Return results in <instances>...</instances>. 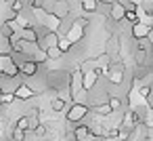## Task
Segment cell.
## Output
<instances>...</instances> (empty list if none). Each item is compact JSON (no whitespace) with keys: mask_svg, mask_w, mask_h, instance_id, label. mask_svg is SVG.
<instances>
[{"mask_svg":"<svg viewBox=\"0 0 153 141\" xmlns=\"http://www.w3.org/2000/svg\"><path fill=\"white\" fill-rule=\"evenodd\" d=\"M124 11H126V7L122 4V2H115L111 4V19H115V21H122L124 19Z\"/></svg>","mask_w":153,"mask_h":141,"instance_id":"8992f818","label":"cell"},{"mask_svg":"<svg viewBox=\"0 0 153 141\" xmlns=\"http://www.w3.org/2000/svg\"><path fill=\"white\" fill-rule=\"evenodd\" d=\"M74 141H94V133L88 126H78L74 130Z\"/></svg>","mask_w":153,"mask_h":141,"instance_id":"3957f363","label":"cell"},{"mask_svg":"<svg viewBox=\"0 0 153 141\" xmlns=\"http://www.w3.org/2000/svg\"><path fill=\"white\" fill-rule=\"evenodd\" d=\"M57 46H59V51H61V53H67V51L71 49V42H69L67 38H63V40H59V44H57Z\"/></svg>","mask_w":153,"mask_h":141,"instance_id":"30bf717a","label":"cell"},{"mask_svg":"<svg viewBox=\"0 0 153 141\" xmlns=\"http://www.w3.org/2000/svg\"><path fill=\"white\" fill-rule=\"evenodd\" d=\"M63 107H65V99H63V97L53 99V110H55V112H61Z\"/></svg>","mask_w":153,"mask_h":141,"instance_id":"9c48e42d","label":"cell"},{"mask_svg":"<svg viewBox=\"0 0 153 141\" xmlns=\"http://www.w3.org/2000/svg\"><path fill=\"white\" fill-rule=\"evenodd\" d=\"M149 34H151V28H149V26H145V23H140V21H136V23L132 26V36H134L136 40L147 38Z\"/></svg>","mask_w":153,"mask_h":141,"instance_id":"277c9868","label":"cell"},{"mask_svg":"<svg viewBox=\"0 0 153 141\" xmlns=\"http://www.w3.org/2000/svg\"><path fill=\"white\" fill-rule=\"evenodd\" d=\"M82 9L88 11V13H97V0H84V2H82Z\"/></svg>","mask_w":153,"mask_h":141,"instance_id":"52a82bcc","label":"cell"},{"mask_svg":"<svg viewBox=\"0 0 153 141\" xmlns=\"http://www.w3.org/2000/svg\"><path fill=\"white\" fill-rule=\"evenodd\" d=\"M0 74L4 76H19V68L11 53H0Z\"/></svg>","mask_w":153,"mask_h":141,"instance_id":"6da1fadb","label":"cell"},{"mask_svg":"<svg viewBox=\"0 0 153 141\" xmlns=\"http://www.w3.org/2000/svg\"><path fill=\"white\" fill-rule=\"evenodd\" d=\"M23 139H25V130L15 128V130H13V141H23Z\"/></svg>","mask_w":153,"mask_h":141,"instance_id":"8fae6325","label":"cell"},{"mask_svg":"<svg viewBox=\"0 0 153 141\" xmlns=\"http://www.w3.org/2000/svg\"><path fill=\"white\" fill-rule=\"evenodd\" d=\"M17 99H30V97H34V91L30 88V84L27 82H21L17 88H15V93H13Z\"/></svg>","mask_w":153,"mask_h":141,"instance_id":"5b68a950","label":"cell"},{"mask_svg":"<svg viewBox=\"0 0 153 141\" xmlns=\"http://www.w3.org/2000/svg\"><path fill=\"white\" fill-rule=\"evenodd\" d=\"M86 114H88V105L76 101V103L69 107V112H67V120H69V122H80Z\"/></svg>","mask_w":153,"mask_h":141,"instance_id":"7a4b0ae2","label":"cell"},{"mask_svg":"<svg viewBox=\"0 0 153 141\" xmlns=\"http://www.w3.org/2000/svg\"><path fill=\"white\" fill-rule=\"evenodd\" d=\"M99 2H105V4H109V7H111V4L115 2V0H99Z\"/></svg>","mask_w":153,"mask_h":141,"instance_id":"4fadbf2b","label":"cell"},{"mask_svg":"<svg viewBox=\"0 0 153 141\" xmlns=\"http://www.w3.org/2000/svg\"><path fill=\"white\" fill-rule=\"evenodd\" d=\"M15 128H19V130H27V128H30V118H27V116L19 118L17 124H15Z\"/></svg>","mask_w":153,"mask_h":141,"instance_id":"ba28073f","label":"cell"},{"mask_svg":"<svg viewBox=\"0 0 153 141\" xmlns=\"http://www.w3.org/2000/svg\"><path fill=\"white\" fill-rule=\"evenodd\" d=\"M149 93H151V91H149V88H147V86H145V88H140V95H145V97H147V95H149Z\"/></svg>","mask_w":153,"mask_h":141,"instance_id":"7c38bea8","label":"cell"}]
</instances>
